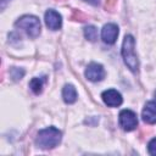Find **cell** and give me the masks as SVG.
I'll list each match as a JSON object with an SVG mask.
<instances>
[{"label":"cell","mask_w":156,"mask_h":156,"mask_svg":"<svg viewBox=\"0 0 156 156\" xmlns=\"http://www.w3.org/2000/svg\"><path fill=\"white\" fill-rule=\"evenodd\" d=\"M62 133L55 127H48L39 130L35 138V145L40 149H52L61 141Z\"/></svg>","instance_id":"6da1fadb"},{"label":"cell","mask_w":156,"mask_h":156,"mask_svg":"<svg viewBox=\"0 0 156 156\" xmlns=\"http://www.w3.org/2000/svg\"><path fill=\"white\" fill-rule=\"evenodd\" d=\"M122 57L126 66L132 71L136 72L139 68V61L135 52V39L133 35L128 34L124 37L122 43Z\"/></svg>","instance_id":"7a4b0ae2"},{"label":"cell","mask_w":156,"mask_h":156,"mask_svg":"<svg viewBox=\"0 0 156 156\" xmlns=\"http://www.w3.org/2000/svg\"><path fill=\"white\" fill-rule=\"evenodd\" d=\"M15 27L23 29L30 38H37L40 34V29H41L39 18L32 15H24L20 17L15 22Z\"/></svg>","instance_id":"3957f363"},{"label":"cell","mask_w":156,"mask_h":156,"mask_svg":"<svg viewBox=\"0 0 156 156\" xmlns=\"http://www.w3.org/2000/svg\"><path fill=\"white\" fill-rule=\"evenodd\" d=\"M118 122H119V126L122 127V129L127 130V132L135 129L138 126L136 115L132 110H122L118 116Z\"/></svg>","instance_id":"277c9868"},{"label":"cell","mask_w":156,"mask_h":156,"mask_svg":"<svg viewBox=\"0 0 156 156\" xmlns=\"http://www.w3.org/2000/svg\"><path fill=\"white\" fill-rule=\"evenodd\" d=\"M84 74H85L87 79L90 82H100L105 78V69L100 63L91 62L88 65Z\"/></svg>","instance_id":"5b68a950"},{"label":"cell","mask_w":156,"mask_h":156,"mask_svg":"<svg viewBox=\"0 0 156 156\" xmlns=\"http://www.w3.org/2000/svg\"><path fill=\"white\" fill-rule=\"evenodd\" d=\"M101 98H102V101L107 106H110V107H117L123 101L121 93L117 91V90H115V89H107V90H105L101 94Z\"/></svg>","instance_id":"8992f818"},{"label":"cell","mask_w":156,"mask_h":156,"mask_svg":"<svg viewBox=\"0 0 156 156\" xmlns=\"http://www.w3.org/2000/svg\"><path fill=\"white\" fill-rule=\"evenodd\" d=\"M44 20H45V23L48 26L49 29L51 30H57L61 28L62 26V17L61 15L55 11V10H48L45 12V16H44Z\"/></svg>","instance_id":"52a82bcc"},{"label":"cell","mask_w":156,"mask_h":156,"mask_svg":"<svg viewBox=\"0 0 156 156\" xmlns=\"http://www.w3.org/2000/svg\"><path fill=\"white\" fill-rule=\"evenodd\" d=\"M118 37V27L115 23H107L101 29V39L106 44H113Z\"/></svg>","instance_id":"ba28073f"},{"label":"cell","mask_w":156,"mask_h":156,"mask_svg":"<svg viewBox=\"0 0 156 156\" xmlns=\"http://www.w3.org/2000/svg\"><path fill=\"white\" fill-rule=\"evenodd\" d=\"M141 117L145 123H149V124L156 123V102L155 101H149L145 104L141 112Z\"/></svg>","instance_id":"9c48e42d"},{"label":"cell","mask_w":156,"mask_h":156,"mask_svg":"<svg viewBox=\"0 0 156 156\" xmlns=\"http://www.w3.org/2000/svg\"><path fill=\"white\" fill-rule=\"evenodd\" d=\"M77 90L72 84H66L62 89V98L66 104H73L77 100Z\"/></svg>","instance_id":"30bf717a"},{"label":"cell","mask_w":156,"mask_h":156,"mask_svg":"<svg viewBox=\"0 0 156 156\" xmlns=\"http://www.w3.org/2000/svg\"><path fill=\"white\" fill-rule=\"evenodd\" d=\"M44 82H45V79H43V78H38V77H35V78H33L30 82H29V88H30V90L34 93V94H40L41 91H43V84H44Z\"/></svg>","instance_id":"8fae6325"},{"label":"cell","mask_w":156,"mask_h":156,"mask_svg":"<svg viewBox=\"0 0 156 156\" xmlns=\"http://www.w3.org/2000/svg\"><path fill=\"white\" fill-rule=\"evenodd\" d=\"M84 37L89 41H95L98 39V29L94 26H87L84 28Z\"/></svg>","instance_id":"7c38bea8"},{"label":"cell","mask_w":156,"mask_h":156,"mask_svg":"<svg viewBox=\"0 0 156 156\" xmlns=\"http://www.w3.org/2000/svg\"><path fill=\"white\" fill-rule=\"evenodd\" d=\"M10 76L13 80H20L23 76H24V71L22 68H17V67H12L10 69Z\"/></svg>","instance_id":"4fadbf2b"},{"label":"cell","mask_w":156,"mask_h":156,"mask_svg":"<svg viewBox=\"0 0 156 156\" xmlns=\"http://www.w3.org/2000/svg\"><path fill=\"white\" fill-rule=\"evenodd\" d=\"M147 151H149L150 155L156 156V138H154V139H151L149 141V144H147Z\"/></svg>","instance_id":"5bb4252c"},{"label":"cell","mask_w":156,"mask_h":156,"mask_svg":"<svg viewBox=\"0 0 156 156\" xmlns=\"http://www.w3.org/2000/svg\"><path fill=\"white\" fill-rule=\"evenodd\" d=\"M0 1H1V10H5V7L10 2V0H0Z\"/></svg>","instance_id":"9a60e30c"},{"label":"cell","mask_w":156,"mask_h":156,"mask_svg":"<svg viewBox=\"0 0 156 156\" xmlns=\"http://www.w3.org/2000/svg\"><path fill=\"white\" fill-rule=\"evenodd\" d=\"M84 1H87V2H89L91 5H98L99 4V0H84Z\"/></svg>","instance_id":"2e32d148"},{"label":"cell","mask_w":156,"mask_h":156,"mask_svg":"<svg viewBox=\"0 0 156 156\" xmlns=\"http://www.w3.org/2000/svg\"><path fill=\"white\" fill-rule=\"evenodd\" d=\"M155 98H156V91H155Z\"/></svg>","instance_id":"e0dca14e"}]
</instances>
